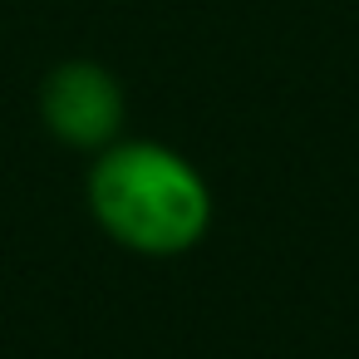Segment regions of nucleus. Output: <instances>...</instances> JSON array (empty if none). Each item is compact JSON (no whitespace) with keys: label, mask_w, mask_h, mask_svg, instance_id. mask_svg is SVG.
I'll list each match as a JSON object with an SVG mask.
<instances>
[{"label":"nucleus","mask_w":359,"mask_h":359,"mask_svg":"<svg viewBox=\"0 0 359 359\" xmlns=\"http://www.w3.org/2000/svg\"><path fill=\"white\" fill-rule=\"evenodd\" d=\"M89 212L133 256H182L212 231V187L192 158L153 138H118L94 153Z\"/></svg>","instance_id":"nucleus-1"},{"label":"nucleus","mask_w":359,"mask_h":359,"mask_svg":"<svg viewBox=\"0 0 359 359\" xmlns=\"http://www.w3.org/2000/svg\"><path fill=\"white\" fill-rule=\"evenodd\" d=\"M40 118L55 143L79 153H104L123 138L128 99L109 65L99 60H65L40 84Z\"/></svg>","instance_id":"nucleus-2"}]
</instances>
